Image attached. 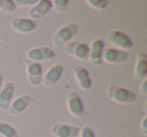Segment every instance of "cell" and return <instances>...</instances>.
Returning <instances> with one entry per match:
<instances>
[{"instance_id":"cell-1","label":"cell","mask_w":147,"mask_h":137,"mask_svg":"<svg viewBox=\"0 0 147 137\" xmlns=\"http://www.w3.org/2000/svg\"><path fill=\"white\" fill-rule=\"evenodd\" d=\"M107 96L113 102L118 104H131L135 101L136 96L132 91L111 83L107 89Z\"/></svg>"},{"instance_id":"cell-2","label":"cell","mask_w":147,"mask_h":137,"mask_svg":"<svg viewBox=\"0 0 147 137\" xmlns=\"http://www.w3.org/2000/svg\"><path fill=\"white\" fill-rule=\"evenodd\" d=\"M78 25L75 23H67V24L59 28L53 37V43L55 47H61L67 41L73 38L78 33Z\"/></svg>"},{"instance_id":"cell-3","label":"cell","mask_w":147,"mask_h":137,"mask_svg":"<svg viewBox=\"0 0 147 137\" xmlns=\"http://www.w3.org/2000/svg\"><path fill=\"white\" fill-rule=\"evenodd\" d=\"M106 39L111 43L124 51H128L133 47V41L127 34L119 29H112L106 35Z\"/></svg>"},{"instance_id":"cell-4","label":"cell","mask_w":147,"mask_h":137,"mask_svg":"<svg viewBox=\"0 0 147 137\" xmlns=\"http://www.w3.org/2000/svg\"><path fill=\"white\" fill-rule=\"evenodd\" d=\"M65 53L77 59L86 61V59H89L90 49H89V45L86 43H81L79 40H74L67 45Z\"/></svg>"},{"instance_id":"cell-5","label":"cell","mask_w":147,"mask_h":137,"mask_svg":"<svg viewBox=\"0 0 147 137\" xmlns=\"http://www.w3.org/2000/svg\"><path fill=\"white\" fill-rule=\"evenodd\" d=\"M67 107L71 115L76 117H83L85 115V106L80 95L76 91H71L67 97Z\"/></svg>"},{"instance_id":"cell-6","label":"cell","mask_w":147,"mask_h":137,"mask_svg":"<svg viewBox=\"0 0 147 137\" xmlns=\"http://www.w3.org/2000/svg\"><path fill=\"white\" fill-rule=\"evenodd\" d=\"M25 67H26L27 79L29 84L33 87L39 86L42 81V65L39 63L27 59L25 61Z\"/></svg>"},{"instance_id":"cell-7","label":"cell","mask_w":147,"mask_h":137,"mask_svg":"<svg viewBox=\"0 0 147 137\" xmlns=\"http://www.w3.org/2000/svg\"><path fill=\"white\" fill-rule=\"evenodd\" d=\"M55 53L47 47H39L31 49L27 51L26 57L28 61H35V63H39L41 61H47V59H51L55 57Z\"/></svg>"},{"instance_id":"cell-8","label":"cell","mask_w":147,"mask_h":137,"mask_svg":"<svg viewBox=\"0 0 147 137\" xmlns=\"http://www.w3.org/2000/svg\"><path fill=\"white\" fill-rule=\"evenodd\" d=\"M11 27L19 33H30L36 29V21L24 17H15L11 21Z\"/></svg>"},{"instance_id":"cell-9","label":"cell","mask_w":147,"mask_h":137,"mask_svg":"<svg viewBox=\"0 0 147 137\" xmlns=\"http://www.w3.org/2000/svg\"><path fill=\"white\" fill-rule=\"evenodd\" d=\"M63 73V67L61 63H55V65H51L49 70L45 72V74L42 76V83L45 86L51 87L55 85L59 80H61V76Z\"/></svg>"},{"instance_id":"cell-10","label":"cell","mask_w":147,"mask_h":137,"mask_svg":"<svg viewBox=\"0 0 147 137\" xmlns=\"http://www.w3.org/2000/svg\"><path fill=\"white\" fill-rule=\"evenodd\" d=\"M51 133L55 137H77L80 134V128L65 123H55L51 127Z\"/></svg>"},{"instance_id":"cell-11","label":"cell","mask_w":147,"mask_h":137,"mask_svg":"<svg viewBox=\"0 0 147 137\" xmlns=\"http://www.w3.org/2000/svg\"><path fill=\"white\" fill-rule=\"evenodd\" d=\"M53 8V3L49 0H38L35 5H33L29 10V19L37 20L45 17L49 10Z\"/></svg>"},{"instance_id":"cell-12","label":"cell","mask_w":147,"mask_h":137,"mask_svg":"<svg viewBox=\"0 0 147 137\" xmlns=\"http://www.w3.org/2000/svg\"><path fill=\"white\" fill-rule=\"evenodd\" d=\"M90 49V55H89V59L91 63L96 67H100L103 63L102 53L104 49V41L101 38H96L92 41Z\"/></svg>"},{"instance_id":"cell-13","label":"cell","mask_w":147,"mask_h":137,"mask_svg":"<svg viewBox=\"0 0 147 137\" xmlns=\"http://www.w3.org/2000/svg\"><path fill=\"white\" fill-rule=\"evenodd\" d=\"M32 102H33V98L31 96H29V95L19 96L11 102L8 111L11 115H19L25 109L28 108L32 104Z\"/></svg>"},{"instance_id":"cell-14","label":"cell","mask_w":147,"mask_h":137,"mask_svg":"<svg viewBox=\"0 0 147 137\" xmlns=\"http://www.w3.org/2000/svg\"><path fill=\"white\" fill-rule=\"evenodd\" d=\"M102 59L108 63H122L127 59V53L113 47H107L103 49Z\"/></svg>"},{"instance_id":"cell-15","label":"cell","mask_w":147,"mask_h":137,"mask_svg":"<svg viewBox=\"0 0 147 137\" xmlns=\"http://www.w3.org/2000/svg\"><path fill=\"white\" fill-rule=\"evenodd\" d=\"M15 86L12 82H6L0 91V109L3 111H8L9 106L12 102Z\"/></svg>"},{"instance_id":"cell-16","label":"cell","mask_w":147,"mask_h":137,"mask_svg":"<svg viewBox=\"0 0 147 137\" xmlns=\"http://www.w3.org/2000/svg\"><path fill=\"white\" fill-rule=\"evenodd\" d=\"M74 75L78 82L79 87L82 90L88 91L92 88V80H91V77L86 67L80 65H76L74 67Z\"/></svg>"},{"instance_id":"cell-17","label":"cell","mask_w":147,"mask_h":137,"mask_svg":"<svg viewBox=\"0 0 147 137\" xmlns=\"http://www.w3.org/2000/svg\"><path fill=\"white\" fill-rule=\"evenodd\" d=\"M135 78L143 80L147 76V55L144 53H139L136 57V65L134 71Z\"/></svg>"},{"instance_id":"cell-18","label":"cell","mask_w":147,"mask_h":137,"mask_svg":"<svg viewBox=\"0 0 147 137\" xmlns=\"http://www.w3.org/2000/svg\"><path fill=\"white\" fill-rule=\"evenodd\" d=\"M0 136L2 137H19L17 130L9 123L0 121Z\"/></svg>"},{"instance_id":"cell-19","label":"cell","mask_w":147,"mask_h":137,"mask_svg":"<svg viewBox=\"0 0 147 137\" xmlns=\"http://www.w3.org/2000/svg\"><path fill=\"white\" fill-rule=\"evenodd\" d=\"M16 5L13 0H0V11L3 13H11L15 11Z\"/></svg>"},{"instance_id":"cell-20","label":"cell","mask_w":147,"mask_h":137,"mask_svg":"<svg viewBox=\"0 0 147 137\" xmlns=\"http://www.w3.org/2000/svg\"><path fill=\"white\" fill-rule=\"evenodd\" d=\"M87 4L92 8L98 9V10H103L109 5L110 1L108 0H87Z\"/></svg>"},{"instance_id":"cell-21","label":"cell","mask_w":147,"mask_h":137,"mask_svg":"<svg viewBox=\"0 0 147 137\" xmlns=\"http://www.w3.org/2000/svg\"><path fill=\"white\" fill-rule=\"evenodd\" d=\"M53 7L57 12H63L69 6V0H53Z\"/></svg>"},{"instance_id":"cell-22","label":"cell","mask_w":147,"mask_h":137,"mask_svg":"<svg viewBox=\"0 0 147 137\" xmlns=\"http://www.w3.org/2000/svg\"><path fill=\"white\" fill-rule=\"evenodd\" d=\"M38 0H15L14 3L15 5L20 7H24V6H29V5H35L37 3Z\"/></svg>"},{"instance_id":"cell-23","label":"cell","mask_w":147,"mask_h":137,"mask_svg":"<svg viewBox=\"0 0 147 137\" xmlns=\"http://www.w3.org/2000/svg\"><path fill=\"white\" fill-rule=\"evenodd\" d=\"M81 137H95L94 132L89 126H84L82 129H80Z\"/></svg>"},{"instance_id":"cell-24","label":"cell","mask_w":147,"mask_h":137,"mask_svg":"<svg viewBox=\"0 0 147 137\" xmlns=\"http://www.w3.org/2000/svg\"><path fill=\"white\" fill-rule=\"evenodd\" d=\"M146 120H147V117H143L142 121H141V124H140V130L142 132V134L144 136L147 135V126H146Z\"/></svg>"},{"instance_id":"cell-25","label":"cell","mask_w":147,"mask_h":137,"mask_svg":"<svg viewBox=\"0 0 147 137\" xmlns=\"http://www.w3.org/2000/svg\"><path fill=\"white\" fill-rule=\"evenodd\" d=\"M140 92L142 95H146L147 94V79H143L142 83H141L140 86Z\"/></svg>"},{"instance_id":"cell-26","label":"cell","mask_w":147,"mask_h":137,"mask_svg":"<svg viewBox=\"0 0 147 137\" xmlns=\"http://www.w3.org/2000/svg\"><path fill=\"white\" fill-rule=\"evenodd\" d=\"M3 79H4V73H3V71L0 70V91L3 87Z\"/></svg>"}]
</instances>
